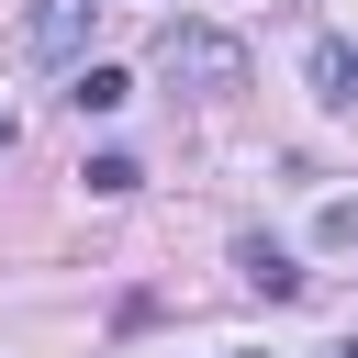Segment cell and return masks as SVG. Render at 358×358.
<instances>
[{"instance_id": "cell-3", "label": "cell", "mask_w": 358, "mask_h": 358, "mask_svg": "<svg viewBox=\"0 0 358 358\" xmlns=\"http://www.w3.org/2000/svg\"><path fill=\"white\" fill-rule=\"evenodd\" d=\"M235 268H246V291H268V302H291V291H302V268H291L268 235H246V246H235Z\"/></svg>"}, {"instance_id": "cell-5", "label": "cell", "mask_w": 358, "mask_h": 358, "mask_svg": "<svg viewBox=\"0 0 358 358\" xmlns=\"http://www.w3.org/2000/svg\"><path fill=\"white\" fill-rule=\"evenodd\" d=\"M313 90H324V101H358V45L324 34V45H313Z\"/></svg>"}, {"instance_id": "cell-7", "label": "cell", "mask_w": 358, "mask_h": 358, "mask_svg": "<svg viewBox=\"0 0 358 358\" xmlns=\"http://www.w3.org/2000/svg\"><path fill=\"white\" fill-rule=\"evenodd\" d=\"M324 246H358V201H324V224H313Z\"/></svg>"}, {"instance_id": "cell-8", "label": "cell", "mask_w": 358, "mask_h": 358, "mask_svg": "<svg viewBox=\"0 0 358 358\" xmlns=\"http://www.w3.org/2000/svg\"><path fill=\"white\" fill-rule=\"evenodd\" d=\"M0 145H11V112H0Z\"/></svg>"}, {"instance_id": "cell-4", "label": "cell", "mask_w": 358, "mask_h": 358, "mask_svg": "<svg viewBox=\"0 0 358 358\" xmlns=\"http://www.w3.org/2000/svg\"><path fill=\"white\" fill-rule=\"evenodd\" d=\"M78 179H90V201H123V190H145V168H134L123 145H101V157H90Z\"/></svg>"}, {"instance_id": "cell-2", "label": "cell", "mask_w": 358, "mask_h": 358, "mask_svg": "<svg viewBox=\"0 0 358 358\" xmlns=\"http://www.w3.org/2000/svg\"><path fill=\"white\" fill-rule=\"evenodd\" d=\"M90 22H101V0H34V11H22V45H34L45 67H67V56L90 45Z\"/></svg>"}, {"instance_id": "cell-1", "label": "cell", "mask_w": 358, "mask_h": 358, "mask_svg": "<svg viewBox=\"0 0 358 358\" xmlns=\"http://www.w3.org/2000/svg\"><path fill=\"white\" fill-rule=\"evenodd\" d=\"M157 78L190 90V101H224V90H246V45L224 22H168L157 34Z\"/></svg>"}, {"instance_id": "cell-6", "label": "cell", "mask_w": 358, "mask_h": 358, "mask_svg": "<svg viewBox=\"0 0 358 358\" xmlns=\"http://www.w3.org/2000/svg\"><path fill=\"white\" fill-rule=\"evenodd\" d=\"M67 101H78V112H123V101H134V78H123V67H78V90H67Z\"/></svg>"}]
</instances>
